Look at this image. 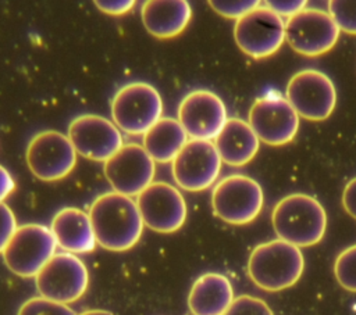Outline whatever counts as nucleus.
Returning <instances> with one entry per match:
<instances>
[{
  "mask_svg": "<svg viewBox=\"0 0 356 315\" xmlns=\"http://www.w3.org/2000/svg\"><path fill=\"white\" fill-rule=\"evenodd\" d=\"M89 218L96 243L108 251H127L140 239L143 221L132 197L107 191L95 198Z\"/></svg>",
  "mask_w": 356,
  "mask_h": 315,
  "instance_id": "nucleus-1",
  "label": "nucleus"
},
{
  "mask_svg": "<svg viewBox=\"0 0 356 315\" xmlns=\"http://www.w3.org/2000/svg\"><path fill=\"white\" fill-rule=\"evenodd\" d=\"M271 223L278 239L299 248L312 247L324 237L327 214L313 196L293 193L275 204Z\"/></svg>",
  "mask_w": 356,
  "mask_h": 315,
  "instance_id": "nucleus-2",
  "label": "nucleus"
},
{
  "mask_svg": "<svg viewBox=\"0 0 356 315\" xmlns=\"http://www.w3.org/2000/svg\"><path fill=\"white\" fill-rule=\"evenodd\" d=\"M303 269L300 248L281 239L256 246L248 259L250 280L264 291H281L293 286Z\"/></svg>",
  "mask_w": 356,
  "mask_h": 315,
  "instance_id": "nucleus-3",
  "label": "nucleus"
},
{
  "mask_svg": "<svg viewBox=\"0 0 356 315\" xmlns=\"http://www.w3.org/2000/svg\"><path fill=\"white\" fill-rule=\"evenodd\" d=\"M163 114L160 93L150 83L131 82L120 87L111 100V118L128 135H145Z\"/></svg>",
  "mask_w": 356,
  "mask_h": 315,
  "instance_id": "nucleus-4",
  "label": "nucleus"
},
{
  "mask_svg": "<svg viewBox=\"0 0 356 315\" xmlns=\"http://www.w3.org/2000/svg\"><path fill=\"white\" fill-rule=\"evenodd\" d=\"M264 203L261 186L252 178L234 173L225 176L213 189V212L229 225H246L256 219Z\"/></svg>",
  "mask_w": 356,
  "mask_h": 315,
  "instance_id": "nucleus-5",
  "label": "nucleus"
},
{
  "mask_svg": "<svg viewBox=\"0 0 356 315\" xmlns=\"http://www.w3.org/2000/svg\"><path fill=\"white\" fill-rule=\"evenodd\" d=\"M57 243L50 228L25 223L17 228L3 251L6 266L17 276L35 278L56 254Z\"/></svg>",
  "mask_w": 356,
  "mask_h": 315,
  "instance_id": "nucleus-6",
  "label": "nucleus"
},
{
  "mask_svg": "<svg viewBox=\"0 0 356 315\" xmlns=\"http://www.w3.org/2000/svg\"><path fill=\"white\" fill-rule=\"evenodd\" d=\"M40 297L70 304L79 300L89 284L88 268L71 253H56L35 276Z\"/></svg>",
  "mask_w": 356,
  "mask_h": 315,
  "instance_id": "nucleus-7",
  "label": "nucleus"
},
{
  "mask_svg": "<svg viewBox=\"0 0 356 315\" xmlns=\"http://www.w3.org/2000/svg\"><path fill=\"white\" fill-rule=\"evenodd\" d=\"M234 39L249 57L266 58L285 42V22L267 6H259L235 21Z\"/></svg>",
  "mask_w": 356,
  "mask_h": 315,
  "instance_id": "nucleus-8",
  "label": "nucleus"
},
{
  "mask_svg": "<svg viewBox=\"0 0 356 315\" xmlns=\"http://www.w3.org/2000/svg\"><path fill=\"white\" fill-rule=\"evenodd\" d=\"M285 93L299 118L307 121L327 119L337 104V90L332 80L317 69L296 72L289 79Z\"/></svg>",
  "mask_w": 356,
  "mask_h": 315,
  "instance_id": "nucleus-9",
  "label": "nucleus"
},
{
  "mask_svg": "<svg viewBox=\"0 0 356 315\" xmlns=\"http://www.w3.org/2000/svg\"><path fill=\"white\" fill-rule=\"evenodd\" d=\"M339 32L332 17L320 8H305L285 22V40L293 51L306 57L330 51Z\"/></svg>",
  "mask_w": 356,
  "mask_h": 315,
  "instance_id": "nucleus-10",
  "label": "nucleus"
},
{
  "mask_svg": "<svg viewBox=\"0 0 356 315\" xmlns=\"http://www.w3.org/2000/svg\"><path fill=\"white\" fill-rule=\"evenodd\" d=\"M25 158L38 179L56 182L71 173L76 164V151L68 136L57 130H43L31 139Z\"/></svg>",
  "mask_w": 356,
  "mask_h": 315,
  "instance_id": "nucleus-11",
  "label": "nucleus"
},
{
  "mask_svg": "<svg viewBox=\"0 0 356 315\" xmlns=\"http://www.w3.org/2000/svg\"><path fill=\"white\" fill-rule=\"evenodd\" d=\"M221 158L213 142L189 139L172 161L174 182L186 191H202L216 183Z\"/></svg>",
  "mask_w": 356,
  "mask_h": 315,
  "instance_id": "nucleus-12",
  "label": "nucleus"
},
{
  "mask_svg": "<svg viewBox=\"0 0 356 315\" xmlns=\"http://www.w3.org/2000/svg\"><path fill=\"white\" fill-rule=\"evenodd\" d=\"M103 171L113 191L132 197L153 182L156 162L140 144L128 143L104 162Z\"/></svg>",
  "mask_w": 356,
  "mask_h": 315,
  "instance_id": "nucleus-13",
  "label": "nucleus"
},
{
  "mask_svg": "<svg viewBox=\"0 0 356 315\" xmlns=\"http://www.w3.org/2000/svg\"><path fill=\"white\" fill-rule=\"evenodd\" d=\"M136 205L143 225L157 233L177 232L186 219L184 196L167 182H152L136 196Z\"/></svg>",
  "mask_w": 356,
  "mask_h": 315,
  "instance_id": "nucleus-14",
  "label": "nucleus"
},
{
  "mask_svg": "<svg viewBox=\"0 0 356 315\" xmlns=\"http://www.w3.org/2000/svg\"><path fill=\"white\" fill-rule=\"evenodd\" d=\"M67 136L76 154L97 162H106L124 146L122 135L117 125L95 114H83L74 118L68 125Z\"/></svg>",
  "mask_w": 356,
  "mask_h": 315,
  "instance_id": "nucleus-15",
  "label": "nucleus"
},
{
  "mask_svg": "<svg viewBox=\"0 0 356 315\" xmlns=\"http://www.w3.org/2000/svg\"><path fill=\"white\" fill-rule=\"evenodd\" d=\"M248 124L260 142L270 146H282L296 136L299 115L286 97L266 96L252 104Z\"/></svg>",
  "mask_w": 356,
  "mask_h": 315,
  "instance_id": "nucleus-16",
  "label": "nucleus"
},
{
  "mask_svg": "<svg viewBox=\"0 0 356 315\" xmlns=\"http://www.w3.org/2000/svg\"><path fill=\"white\" fill-rule=\"evenodd\" d=\"M189 139L214 140L228 117L224 101L210 90H193L178 105V118Z\"/></svg>",
  "mask_w": 356,
  "mask_h": 315,
  "instance_id": "nucleus-17",
  "label": "nucleus"
},
{
  "mask_svg": "<svg viewBox=\"0 0 356 315\" xmlns=\"http://www.w3.org/2000/svg\"><path fill=\"white\" fill-rule=\"evenodd\" d=\"M50 230L65 253L86 254L97 244L89 214L75 207L60 210L51 219Z\"/></svg>",
  "mask_w": 356,
  "mask_h": 315,
  "instance_id": "nucleus-18",
  "label": "nucleus"
},
{
  "mask_svg": "<svg viewBox=\"0 0 356 315\" xmlns=\"http://www.w3.org/2000/svg\"><path fill=\"white\" fill-rule=\"evenodd\" d=\"M146 31L157 39L178 36L192 18V8L186 0H147L140 8Z\"/></svg>",
  "mask_w": 356,
  "mask_h": 315,
  "instance_id": "nucleus-19",
  "label": "nucleus"
},
{
  "mask_svg": "<svg viewBox=\"0 0 356 315\" xmlns=\"http://www.w3.org/2000/svg\"><path fill=\"white\" fill-rule=\"evenodd\" d=\"M234 301L229 279L217 272L199 276L188 294V308L192 315H225Z\"/></svg>",
  "mask_w": 356,
  "mask_h": 315,
  "instance_id": "nucleus-20",
  "label": "nucleus"
},
{
  "mask_svg": "<svg viewBox=\"0 0 356 315\" xmlns=\"http://www.w3.org/2000/svg\"><path fill=\"white\" fill-rule=\"evenodd\" d=\"M213 143L221 161L231 167L250 162L260 146V140L250 125L241 118H228Z\"/></svg>",
  "mask_w": 356,
  "mask_h": 315,
  "instance_id": "nucleus-21",
  "label": "nucleus"
},
{
  "mask_svg": "<svg viewBox=\"0 0 356 315\" xmlns=\"http://www.w3.org/2000/svg\"><path fill=\"white\" fill-rule=\"evenodd\" d=\"M188 142V135L178 119L161 117L145 135L142 147L154 162H172Z\"/></svg>",
  "mask_w": 356,
  "mask_h": 315,
  "instance_id": "nucleus-22",
  "label": "nucleus"
},
{
  "mask_svg": "<svg viewBox=\"0 0 356 315\" xmlns=\"http://www.w3.org/2000/svg\"><path fill=\"white\" fill-rule=\"evenodd\" d=\"M334 275L341 287L356 293V244L338 254L334 262Z\"/></svg>",
  "mask_w": 356,
  "mask_h": 315,
  "instance_id": "nucleus-23",
  "label": "nucleus"
},
{
  "mask_svg": "<svg viewBox=\"0 0 356 315\" xmlns=\"http://www.w3.org/2000/svg\"><path fill=\"white\" fill-rule=\"evenodd\" d=\"M328 14L339 31L356 35V0H331L328 3Z\"/></svg>",
  "mask_w": 356,
  "mask_h": 315,
  "instance_id": "nucleus-24",
  "label": "nucleus"
},
{
  "mask_svg": "<svg viewBox=\"0 0 356 315\" xmlns=\"http://www.w3.org/2000/svg\"><path fill=\"white\" fill-rule=\"evenodd\" d=\"M17 315H76L67 304L56 303L44 297H32L18 309Z\"/></svg>",
  "mask_w": 356,
  "mask_h": 315,
  "instance_id": "nucleus-25",
  "label": "nucleus"
},
{
  "mask_svg": "<svg viewBox=\"0 0 356 315\" xmlns=\"http://www.w3.org/2000/svg\"><path fill=\"white\" fill-rule=\"evenodd\" d=\"M225 315H274V314L264 300L245 294L234 298Z\"/></svg>",
  "mask_w": 356,
  "mask_h": 315,
  "instance_id": "nucleus-26",
  "label": "nucleus"
},
{
  "mask_svg": "<svg viewBox=\"0 0 356 315\" xmlns=\"http://www.w3.org/2000/svg\"><path fill=\"white\" fill-rule=\"evenodd\" d=\"M210 7L225 18L239 19L260 6L257 0H210Z\"/></svg>",
  "mask_w": 356,
  "mask_h": 315,
  "instance_id": "nucleus-27",
  "label": "nucleus"
},
{
  "mask_svg": "<svg viewBox=\"0 0 356 315\" xmlns=\"http://www.w3.org/2000/svg\"><path fill=\"white\" fill-rule=\"evenodd\" d=\"M17 228V219L13 210L7 204L0 203V254H3Z\"/></svg>",
  "mask_w": 356,
  "mask_h": 315,
  "instance_id": "nucleus-28",
  "label": "nucleus"
},
{
  "mask_svg": "<svg viewBox=\"0 0 356 315\" xmlns=\"http://www.w3.org/2000/svg\"><path fill=\"white\" fill-rule=\"evenodd\" d=\"M266 6L273 10L275 14H278L280 17H286L291 18L295 14L300 12L302 10H305L306 7V1L305 0H295V1H281V0H268L266 1Z\"/></svg>",
  "mask_w": 356,
  "mask_h": 315,
  "instance_id": "nucleus-29",
  "label": "nucleus"
},
{
  "mask_svg": "<svg viewBox=\"0 0 356 315\" xmlns=\"http://www.w3.org/2000/svg\"><path fill=\"white\" fill-rule=\"evenodd\" d=\"M96 7L108 15H122L128 12L135 1L134 0H96Z\"/></svg>",
  "mask_w": 356,
  "mask_h": 315,
  "instance_id": "nucleus-30",
  "label": "nucleus"
},
{
  "mask_svg": "<svg viewBox=\"0 0 356 315\" xmlns=\"http://www.w3.org/2000/svg\"><path fill=\"white\" fill-rule=\"evenodd\" d=\"M342 207L353 219H356V178L350 179L343 189Z\"/></svg>",
  "mask_w": 356,
  "mask_h": 315,
  "instance_id": "nucleus-31",
  "label": "nucleus"
},
{
  "mask_svg": "<svg viewBox=\"0 0 356 315\" xmlns=\"http://www.w3.org/2000/svg\"><path fill=\"white\" fill-rule=\"evenodd\" d=\"M14 189H15L14 178L3 165H0V203H3V200L14 191Z\"/></svg>",
  "mask_w": 356,
  "mask_h": 315,
  "instance_id": "nucleus-32",
  "label": "nucleus"
},
{
  "mask_svg": "<svg viewBox=\"0 0 356 315\" xmlns=\"http://www.w3.org/2000/svg\"><path fill=\"white\" fill-rule=\"evenodd\" d=\"M78 315H113L110 311H106V309H88V311H83Z\"/></svg>",
  "mask_w": 356,
  "mask_h": 315,
  "instance_id": "nucleus-33",
  "label": "nucleus"
}]
</instances>
